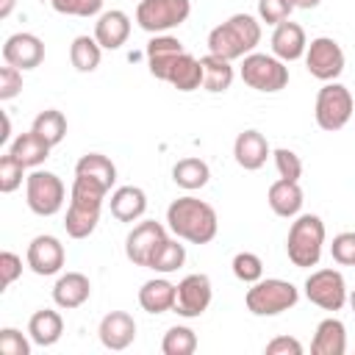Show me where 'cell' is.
Instances as JSON below:
<instances>
[{
	"instance_id": "cell-45",
	"label": "cell",
	"mask_w": 355,
	"mask_h": 355,
	"mask_svg": "<svg viewBox=\"0 0 355 355\" xmlns=\"http://www.w3.org/2000/svg\"><path fill=\"white\" fill-rule=\"evenodd\" d=\"M266 355H302V341L294 336H277L263 347Z\"/></svg>"
},
{
	"instance_id": "cell-25",
	"label": "cell",
	"mask_w": 355,
	"mask_h": 355,
	"mask_svg": "<svg viewBox=\"0 0 355 355\" xmlns=\"http://www.w3.org/2000/svg\"><path fill=\"white\" fill-rule=\"evenodd\" d=\"M175 297H178V286L169 283L166 277H153V280L141 283V288H139V305L147 313L175 311Z\"/></svg>"
},
{
	"instance_id": "cell-32",
	"label": "cell",
	"mask_w": 355,
	"mask_h": 355,
	"mask_svg": "<svg viewBox=\"0 0 355 355\" xmlns=\"http://www.w3.org/2000/svg\"><path fill=\"white\" fill-rule=\"evenodd\" d=\"M75 175H89V178L100 180L108 189L116 183V166L103 153H86V155H80L78 164H75Z\"/></svg>"
},
{
	"instance_id": "cell-3",
	"label": "cell",
	"mask_w": 355,
	"mask_h": 355,
	"mask_svg": "<svg viewBox=\"0 0 355 355\" xmlns=\"http://www.w3.org/2000/svg\"><path fill=\"white\" fill-rule=\"evenodd\" d=\"M258 44H261V19L244 11L230 14L208 33V53L222 55L227 61H239L255 53Z\"/></svg>"
},
{
	"instance_id": "cell-21",
	"label": "cell",
	"mask_w": 355,
	"mask_h": 355,
	"mask_svg": "<svg viewBox=\"0 0 355 355\" xmlns=\"http://www.w3.org/2000/svg\"><path fill=\"white\" fill-rule=\"evenodd\" d=\"M130 36V17L119 8L103 11L94 22V39L103 50H119Z\"/></svg>"
},
{
	"instance_id": "cell-2",
	"label": "cell",
	"mask_w": 355,
	"mask_h": 355,
	"mask_svg": "<svg viewBox=\"0 0 355 355\" xmlns=\"http://www.w3.org/2000/svg\"><path fill=\"white\" fill-rule=\"evenodd\" d=\"M166 227L189 244H208L216 239L219 230V216L214 211V205H208L200 197H178L169 202L166 208Z\"/></svg>"
},
{
	"instance_id": "cell-28",
	"label": "cell",
	"mask_w": 355,
	"mask_h": 355,
	"mask_svg": "<svg viewBox=\"0 0 355 355\" xmlns=\"http://www.w3.org/2000/svg\"><path fill=\"white\" fill-rule=\"evenodd\" d=\"M200 64H202V89H205V92L222 94V92H227V89L233 86V78H236L233 61L208 53V55L200 58Z\"/></svg>"
},
{
	"instance_id": "cell-26",
	"label": "cell",
	"mask_w": 355,
	"mask_h": 355,
	"mask_svg": "<svg viewBox=\"0 0 355 355\" xmlns=\"http://www.w3.org/2000/svg\"><path fill=\"white\" fill-rule=\"evenodd\" d=\"M64 333V319L53 308H39L28 319V336L36 347H53Z\"/></svg>"
},
{
	"instance_id": "cell-7",
	"label": "cell",
	"mask_w": 355,
	"mask_h": 355,
	"mask_svg": "<svg viewBox=\"0 0 355 355\" xmlns=\"http://www.w3.org/2000/svg\"><path fill=\"white\" fill-rule=\"evenodd\" d=\"M352 111H355V100H352V92L344 83L330 80L319 89L316 105H313V119L322 130H327V133L341 130L352 119Z\"/></svg>"
},
{
	"instance_id": "cell-5",
	"label": "cell",
	"mask_w": 355,
	"mask_h": 355,
	"mask_svg": "<svg viewBox=\"0 0 355 355\" xmlns=\"http://www.w3.org/2000/svg\"><path fill=\"white\" fill-rule=\"evenodd\" d=\"M300 302V288L283 277H261L244 294V305L252 316H280Z\"/></svg>"
},
{
	"instance_id": "cell-17",
	"label": "cell",
	"mask_w": 355,
	"mask_h": 355,
	"mask_svg": "<svg viewBox=\"0 0 355 355\" xmlns=\"http://www.w3.org/2000/svg\"><path fill=\"white\" fill-rule=\"evenodd\" d=\"M183 44L178 36H169V33H155L150 42H147V67H150V75L158 78V80H166L172 64L178 61V55H183Z\"/></svg>"
},
{
	"instance_id": "cell-11",
	"label": "cell",
	"mask_w": 355,
	"mask_h": 355,
	"mask_svg": "<svg viewBox=\"0 0 355 355\" xmlns=\"http://www.w3.org/2000/svg\"><path fill=\"white\" fill-rule=\"evenodd\" d=\"M305 67L311 72V78L322 80V83H330V80H338V75L344 72V50L341 44L333 39V36H316L308 42V50H305Z\"/></svg>"
},
{
	"instance_id": "cell-6",
	"label": "cell",
	"mask_w": 355,
	"mask_h": 355,
	"mask_svg": "<svg viewBox=\"0 0 355 355\" xmlns=\"http://www.w3.org/2000/svg\"><path fill=\"white\" fill-rule=\"evenodd\" d=\"M241 80L263 94H275L288 86V67L272 53H250L241 58Z\"/></svg>"
},
{
	"instance_id": "cell-13",
	"label": "cell",
	"mask_w": 355,
	"mask_h": 355,
	"mask_svg": "<svg viewBox=\"0 0 355 355\" xmlns=\"http://www.w3.org/2000/svg\"><path fill=\"white\" fill-rule=\"evenodd\" d=\"M166 230L169 227H164L155 219H144V222L133 225V230L125 236V255H128V261L136 263V266H147L150 258L155 255V250L169 239Z\"/></svg>"
},
{
	"instance_id": "cell-31",
	"label": "cell",
	"mask_w": 355,
	"mask_h": 355,
	"mask_svg": "<svg viewBox=\"0 0 355 355\" xmlns=\"http://www.w3.org/2000/svg\"><path fill=\"white\" fill-rule=\"evenodd\" d=\"M69 61H72V67L78 72H94L100 67V61H103L100 42L94 36H86V33L75 36L72 44H69Z\"/></svg>"
},
{
	"instance_id": "cell-40",
	"label": "cell",
	"mask_w": 355,
	"mask_h": 355,
	"mask_svg": "<svg viewBox=\"0 0 355 355\" xmlns=\"http://www.w3.org/2000/svg\"><path fill=\"white\" fill-rule=\"evenodd\" d=\"M330 255L338 266H355V230H344V233L333 236Z\"/></svg>"
},
{
	"instance_id": "cell-15",
	"label": "cell",
	"mask_w": 355,
	"mask_h": 355,
	"mask_svg": "<svg viewBox=\"0 0 355 355\" xmlns=\"http://www.w3.org/2000/svg\"><path fill=\"white\" fill-rule=\"evenodd\" d=\"M3 61L17 69H36L44 61V42L36 33L19 31L3 42Z\"/></svg>"
},
{
	"instance_id": "cell-34",
	"label": "cell",
	"mask_w": 355,
	"mask_h": 355,
	"mask_svg": "<svg viewBox=\"0 0 355 355\" xmlns=\"http://www.w3.org/2000/svg\"><path fill=\"white\" fill-rule=\"evenodd\" d=\"M183 261H186V247H183L180 239L175 236V239H166V241L155 250V255L150 258L147 269H153V272H158V275H169V272H178V269L183 266Z\"/></svg>"
},
{
	"instance_id": "cell-33",
	"label": "cell",
	"mask_w": 355,
	"mask_h": 355,
	"mask_svg": "<svg viewBox=\"0 0 355 355\" xmlns=\"http://www.w3.org/2000/svg\"><path fill=\"white\" fill-rule=\"evenodd\" d=\"M31 130H36L50 147H55V144H61L64 136H67V116H64L58 108H44V111L36 114Z\"/></svg>"
},
{
	"instance_id": "cell-49",
	"label": "cell",
	"mask_w": 355,
	"mask_h": 355,
	"mask_svg": "<svg viewBox=\"0 0 355 355\" xmlns=\"http://www.w3.org/2000/svg\"><path fill=\"white\" fill-rule=\"evenodd\" d=\"M347 302H349V308H352V311H355V288H352V291H349V300H347Z\"/></svg>"
},
{
	"instance_id": "cell-43",
	"label": "cell",
	"mask_w": 355,
	"mask_h": 355,
	"mask_svg": "<svg viewBox=\"0 0 355 355\" xmlns=\"http://www.w3.org/2000/svg\"><path fill=\"white\" fill-rule=\"evenodd\" d=\"M19 92H22V69H17V67H11V64L0 67V100L8 103V100H14Z\"/></svg>"
},
{
	"instance_id": "cell-37",
	"label": "cell",
	"mask_w": 355,
	"mask_h": 355,
	"mask_svg": "<svg viewBox=\"0 0 355 355\" xmlns=\"http://www.w3.org/2000/svg\"><path fill=\"white\" fill-rule=\"evenodd\" d=\"M25 169H28V166H25L22 161H17L11 153H3V155H0V191H3V194L17 191V189L22 186V180L28 178Z\"/></svg>"
},
{
	"instance_id": "cell-1",
	"label": "cell",
	"mask_w": 355,
	"mask_h": 355,
	"mask_svg": "<svg viewBox=\"0 0 355 355\" xmlns=\"http://www.w3.org/2000/svg\"><path fill=\"white\" fill-rule=\"evenodd\" d=\"M108 186L89 175H75L72 191H69V205L64 216V230L69 239H89L97 230L103 202L108 197Z\"/></svg>"
},
{
	"instance_id": "cell-24",
	"label": "cell",
	"mask_w": 355,
	"mask_h": 355,
	"mask_svg": "<svg viewBox=\"0 0 355 355\" xmlns=\"http://www.w3.org/2000/svg\"><path fill=\"white\" fill-rule=\"evenodd\" d=\"M347 352V327L341 319L327 316L316 324L313 341H311V355H344Z\"/></svg>"
},
{
	"instance_id": "cell-10",
	"label": "cell",
	"mask_w": 355,
	"mask_h": 355,
	"mask_svg": "<svg viewBox=\"0 0 355 355\" xmlns=\"http://www.w3.org/2000/svg\"><path fill=\"white\" fill-rule=\"evenodd\" d=\"M305 297L308 302H313L316 308L322 311H341L349 300V288H347V280L338 269H316L305 277Z\"/></svg>"
},
{
	"instance_id": "cell-19",
	"label": "cell",
	"mask_w": 355,
	"mask_h": 355,
	"mask_svg": "<svg viewBox=\"0 0 355 355\" xmlns=\"http://www.w3.org/2000/svg\"><path fill=\"white\" fill-rule=\"evenodd\" d=\"M269 44H272V55H277L280 61L288 64V61H297V58L305 55V50H308V36H305L302 25L286 19V22H280V25H275Z\"/></svg>"
},
{
	"instance_id": "cell-35",
	"label": "cell",
	"mask_w": 355,
	"mask_h": 355,
	"mask_svg": "<svg viewBox=\"0 0 355 355\" xmlns=\"http://www.w3.org/2000/svg\"><path fill=\"white\" fill-rule=\"evenodd\" d=\"M197 349V333L186 324H172L161 338L164 355H191Z\"/></svg>"
},
{
	"instance_id": "cell-30",
	"label": "cell",
	"mask_w": 355,
	"mask_h": 355,
	"mask_svg": "<svg viewBox=\"0 0 355 355\" xmlns=\"http://www.w3.org/2000/svg\"><path fill=\"white\" fill-rule=\"evenodd\" d=\"M172 180L175 186H180L183 191H197L202 186H208L211 180V169L202 158H180L172 166Z\"/></svg>"
},
{
	"instance_id": "cell-27",
	"label": "cell",
	"mask_w": 355,
	"mask_h": 355,
	"mask_svg": "<svg viewBox=\"0 0 355 355\" xmlns=\"http://www.w3.org/2000/svg\"><path fill=\"white\" fill-rule=\"evenodd\" d=\"M50 144L36 133V130H28V133H19L14 141H11V147H8V153L17 158V161H22L28 169H39L47 158H50Z\"/></svg>"
},
{
	"instance_id": "cell-48",
	"label": "cell",
	"mask_w": 355,
	"mask_h": 355,
	"mask_svg": "<svg viewBox=\"0 0 355 355\" xmlns=\"http://www.w3.org/2000/svg\"><path fill=\"white\" fill-rule=\"evenodd\" d=\"M14 3H17V0H3V3H0V17H8V14L14 11Z\"/></svg>"
},
{
	"instance_id": "cell-44",
	"label": "cell",
	"mask_w": 355,
	"mask_h": 355,
	"mask_svg": "<svg viewBox=\"0 0 355 355\" xmlns=\"http://www.w3.org/2000/svg\"><path fill=\"white\" fill-rule=\"evenodd\" d=\"M19 275H22V258L17 252H11V250H3L0 252V283H3V288L17 283Z\"/></svg>"
},
{
	"instance_id": "cell-16",
	"label": "cell",
	"mask_w": 355,
	"mask_h": 355,
	"mask_svg": "<svg viewBox=\"0 0 355 355\" xmlns=\"http://www.w3.org/2000/svg\"><path fill=\"white\" fill-rule=\"evenodd\" d=\"M97 336H100V344L105 349L122 352L136 341V319L128 311H111L100 319Z\"/></svg>"
},
{
	"instance_id": "cell-14",
	"label": "cell",
	"mask_w": 355,
	"mask_h": 355,
	"mask_svg": "<svg viewBox=\"0 0 355 355\" xmlns=\"http://www.w3.org/2000/svg\"><path fill=\"white\" fill-rule=\"evenodd\" d=\"M64 261H67V252H64V244L55 236L42 233V236L31 239L28 252H25V263L31 266L33 275H39V277L58 275L64 269Z\"/></svg>"
},
{
	"instance_id": "cell-39",
	"label": "cell",
	"mask_w": 355,
	"mask_h": 355,
	"mask_svg": "<svg viewBox=\"0 0 355 355\" xmlns=\"http://www.w3.org/2000/svg\"><path fill=\"white\" fill-rule=\"evenodd\" d=\"M272 158H275V166H277L280 178H286V180H300L302 178V161L294 150L277 147V150H272Z\"/></svg>"
},
{
	"instance_id": "cell-22",
	"label": "cell",
	"mask_w": 355,
	"mask_h": 355,
	"mask_svg": "<svg viewBox=\"0 0 355 355\" xmlns=\"http://www.w3.org/2000/svg\"><path fill=\"white\" fill-rule=\"evenodd\" d=\"M266 202L272 208V214L283 216V219H294L300 211H302V189H300V180H275L266 191Z\"/></svg>"
},
{
	"instance_id": "cell-20",
	"label": "cell",
	"mask_w": 355,
	"mask_h": 355,
	"mask_svg": "<svg viewBox=\"0 0 355 355\" xmlns=\"http://www.w3.org/2000/svg\"><path fill=\"white\" fill-rule=\"evenodd\" d=\"M92 297V283L83 272H64L53 286V302L61 311H75Z\"/></svg>"
},
{
	"instance_id": "cell-12",
	"label": "cell",
	"mask_w": 355,
	"mask_h": 355,
	"mask_svg": "<svg viewBox=\"0 0 355 355\" xmlns=\"http://www.w3.org/2000/svg\"><path fill=\"white\" fill-rule=\"evenodd\" d=\"M214 300V286L211 277L202 272H191L178 283V297H175V313L183 319H197L208 311Z\"/></svg>"
},
{
	"instance_id": "cell-46",
	"label": "cell",
	"mask_w": 355,
	"mask_h": 355,
	"mask_svg": "<svg viewBox=\"0 0 355 355\" xmlns=\"http://www.w3.org/2000/svg\"><path fill=\"white\" fill-rule=\"evenodd\" d=\"M8 136H11V119H8V114H3V133H0V144H6V141H8Z\"/></svg>"
},
{
	"instance_id": "cell-38",
	"label": "cell",
	"mask_w": 355,
	"mask_h": 355,
	"mask_svg": "<svg viewBox=\"0 0 355 355\" xmlns=\"http://www.w3.org/2000/svg\"><path fill=\"white\" fill-rule=\"evenodd\" d=\"M294 8H297L294 0H258V19L266 25H280L291 19Z\"/></svg>"
},
{
	"instance_id": "cell-41",
	"label": "cell",
	"mask_w": 355,
	"mask_h": 355,
	"mask_svg": "<svg viewBox=\"0 0 355 355\" xmlns=\"http://www.w3.org/2000/svg\"><path fill=\"white\" fill-rule=\"evenodd\" d=\"M53 11L67 17H94L103 8V0H50Z\"/></svg>"
},
{
	"instance_id": "cell-29",
	"label": "cell",
	"mask_w": 355,
	"mask_h": 355,
	"mask_svg": "<svg viewBox=\"0 0 355 355\" xmlns=\"http://www.w3.org/2000/svg\"><path fill=\"white\" fill-rule=\"evenodd\" d=\"M166 83L175 86L178 92H194L202 86V64L200 58H194L191 53H183L178 55V61L172 64L169 75H166Z\"/></svg>"
},
{
	"instance_id": "cell-9",
	"label": "cell",
	"mask_w": 355,
	"mask_h": 355,
	"mask_svg": "<svg viewBox=\"0 0 355 355\" xmlns=\"http://www.w3.org/2000/svg\"><path fill=\"white\" fill-rule=\"evenodd\" d=\"M191 14V0H139L136 25L147 33H169Z\"/></svg>"
},
{
	"instance_id": "cell-36",
	"label": "cell",
	"mask_w": 355,
	"mask_h": 355,
	"mask_svg": "<svg viewBox=\"0 0 355 355\" xmlns=\"http://www.w3.org/2000/svg\"><path fill=\"white\" fill-rule=\"evenodd\" d=\"M230 269H233L236 280H241V283H247V286H252V283H258V280L263 277V261H261L255 252H247V250L233 255Z\"/></svg>"
},
{
	"instance_id": "cell-23",
	"label": "cell",
	"mask_w": 355,
	"mask_h": 355,
	"mask_svg": "<svg viewBox=\"0 0 355 355\" xmlns=\"http://www.w3.org/2000/svg\"><path fill=\"white\" fill-rule=\"evenodd\" d=\"M108 208L116 222H139L147 211V194L139 186H119L111 191Z\"/></svg>"
},
{
	"instance_id": "cell-8",
	"label": "cell",
	"mask_w": 355,
	"mask_h": 355,
	"mask_svg": "<svg viewBox=\"0 0 355 355\" xmlns=\"http://www.w3.org/2000/svg\"><path fill=\"white\" fill-rule=\"evenodd\" d=\"M64 180L55 172L47 169H33L25 178V202L36 216H55L64 208Z\"/></svg>"
},
{
	"instance_id": "cell-4",
	"label": "cell",
	"mask_w": 355,
	"mask_h": 355,
	"mask_svg": "<svg viewBox=\"0 0 355 355\" xmlns=\"http://www.w3.org/2000/svg\"><path fill=\"white\" fill-rule=\"evenodd\" d=\"M324 222L316 214H297L288 236H286V255L297 269H311L319 263L324 250Z\"/></svg>"
},
{
	"instance_id": "cell-47",
	"label": "cell",
	"mask_w": 355,
	"mask_h": 355,
	"mask_svg": "<svg viewBox=\"0 0 355 355\" xmlns=\"http://www.w3.org/2000/svg\"><path fill=\"white\" fill-rule=\"evenodd\" d=\"M322 0H294V6L297 8H305V11H311V8H316Z\"/></svg>"
},
{
	"instance_id": "cell-42",
	"label": "cell",
	"mask_w": 355,
	"mask_h": 355,
	"mask_svg": "<svg viewBox=\"0 0 355 355\" xmlns=\"http://www.w3.org/2000/svg\"><path fill=\"white\" fill-rule=\"evenodd\" d=\"M0 355H31V336L25 338L17 327L0 330Z\"/></svg>"
},
{
	"instance_id": "cell-18",
	"label": "cell",
	"mask_w": 355,
	"mask_h": 355,
	"mask_svg": "<svg viewBox=\"0 0 355 355\" xmlns=\"http://www.w3.org/2000/svg\"><path fill=\"white\" fill-rule=\"evenodd\" d=\"M269 155H272V147H269L266 136H263L261 130H255V128L241 130V133L236 136V141H233V158H236V164H239L241 169H247V172L261 169Z\"/></svg>"
}]
</instances>
